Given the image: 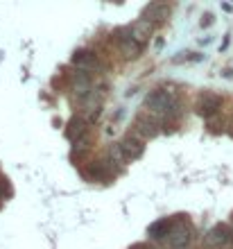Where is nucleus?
<instances>
[{
    "instance_id": "nucleus-1",
    "label": "nucleus",
    "mask_w": 233,
    "mask_h": 249,
    "mask_svg": "<svg viewBox=\"0 0 233 249\" xmlns=\"http://www.w3.org/2000/svg\"><path fill=\"white\" fill-rule=\"evenodd\" d=\"M145 107H147V113L154 116L159 123L165 118H172L179 111V100L172 91H165V89H156L147 95L145 100Z\"/></svg>"
},
{
    "instance_id": "nucleus-2",
    "label": "nucleus",
    "mask_w": 233,
    "mask_h": 249,
    "mask_svg": "<svg viewBox=\"0 0 233 249\" xmlns=\"http://www.w3.org/2000/svg\"><path fill=\"white\" fill-rule=\"evenodd\" d=\"M113 39H116L120 53L125 54V59H136V57H141L143 50H145V46H143L141 41H136L134 36H131L129 27H120V30H116V32H113Z\"/></svg>"
},
{
    "instance_id": "nucleus-3",
    "label": "nucleus",
    "mask_w": 233,
    "mask_h": 249,
    "mask_svg": "<svg viewBox=\"0 0 233 249\" xmlns=\"http://www.w3.org/2000/svg\"><path fill=\"white\" fill-rule=\"evenodd\" d=\"M190 240H193V227L188 224V220H175V224H172V231H170L168 236V247L170 249H186L188 245H190Z\"/></svg>"
},
{
    "instance_id": "nucleus-4",
    "label": "nucleus",
    "mask_w": 233,
    "mask_h": 249,
    "mask_svg": "<svg viewBox=\"0 0 233 249\" xmlns=\"http://www.w3.org/2000/svg\"><path fill=\"white\" fill-rule=\"evenodd\" d=\"M231 240H233V231L229 229L227 224H215L213 229L204 236V245H206V249H224Z\"/></svg>"
},
{
    "instance_id": "nucleus-5",
    "label": "nucleus",
    "mask_w": 233,
    "mask_h": 249,
    "mask_svg": "<svg viewBox=\"0 0 233 249\" xmlns=\"http://www.w3.org/2000/svg\"><path fill=\"white\" fill-rule=\"evenodd\" d=\"M118 147H120V152H123L125 161L129 163V161H136V159L143 157V152H145V145H143V141L136 136V134H127V136L118 143Z\"/></svg>"
},
{
    "instance_id": "nucleus-6",
    "label": "nucleus",
    "mask_w": 233,
    "mask_h": 249,
    "mask_svg": "<svg viewBox=\"0 0 233 249\" xmlns=\"http://www.w3.org/2000/svg\"><path fill=\"white\" fill-rule=\"evenodd\" d=\"M159 127H161V123H159L154 116H149V113L136 116V120H134V131H136L138 136H143V138H154L156 134L161 131Z\"/></svg>"
},
{
    "instance_id": "nucleus-7",
    "label": "nucleus",
    "mask_w": 233,
    "mask_h": 249,
    "mask_svg": "<svg viewBox=\"0 0 233 249\" xmlns=\"http://www.w3.org/2000/svg\"><path fill=\"white\" fill-rule=\"evenodd\" d=\"M170 14V7L165 2H149L145 9H143V20H147L149 25H156V23H163V20L168 18Z\"/></svg>"
},
{
    "instance_id": "nucleus-8",
    "label": "nucleus",
    "mask_w": 233,
    "mask_h": 249,
    "mask_svg": "<svg viewBox=\"0 0 233 249\" xmlns=\"http://www.w3.org/2000/svg\"><path fill=\"white\" fill-rule=\"evenodd\" d=\"M220 107H222V98L217 93H204L199 98V102H197V113L204 116V118H211V116L217 113Z\"/></svg>"
},
{
    "instance_id": "nucleus-9",
    "label": "nucleus",
    "mask_w": 233,
    "mask_h": 249,
    "mask_svg": "<svg viewBox=\"0 0 233 249\" xmlns=\"http://www.w3.org/2000/svg\"><path fill=\"white\" fill-rule=\"evenodd\" d=\"M72 64L77 66V71L89 72V71H100V59L91 50H77L72 54Z\"/></svg>"
},
{
    "instance_id": "nucleus-10",
    "label": "nucleus",
    "mask_w": 233,
    "mask_h": 249,
    "mask_svg": "<svg viewBox=\"0 0 233 249\" xmlns=\"http://www.w3.org/2000/svg\"><path fill=\"white\" fill-rule=\"evenodd\" d=\"M172 224H175V220H172V217L156 220V222H152L147 227V236L152 238V240H168L170 231H172Z\"/></svg>"
},
{
    "instance_id": "nucleus-11",
    "label": "nucleus",
    "mask_w": 233,
    "mask_h": 249,
    "mask_svg": "<svg viewBox=\"0 0 233 249\" xmlns=\"http://www.w3.org/2000/svg\"><path fill=\"white\" fill-rule=\"evenodd\" d=\"M152 30H154V25H149L147 20H136L134 25H129V32H131V36L136 41H141L143 46L149 41V34H152Z\"/></svg>"
},
{
    "instance_id": "nucleus-12",
    "label": "nucleus",
    "mask_w": 233,
    "mask_h": 249,
    "mask_svg": "<svg viewBox=\"0 0 233 249\" xmlns=\"http://www.w3.org/2000/svg\"><path fill=\"white\" fill-rule=\"evenodd\" d=\"M86 131H89V127H86V123L82 118H72L71 124H68V138L75 141V143H82V141H84Z\"/></svg>"
},
{
    "instance_id": "nucleus-13",
    "label": "nucleus",
    "mask_w": 233,
    "mask_h": 249,
    "mask_svg": "<svg viewBox=\"0 0 233 249\" xmlns=\"http://www.w3.org/2000/svg\"><path fill=\"white\" fill-rule=\"evenodd\" d=\"M95 181H102V179H107L109 177V172H107V168H104L102 163H95V165H91V172H89Z\"/></svg>"
},
{
    "instance_id": "nucleus-14",
    "label": "nucleus",
    "mask_w": 233,
    "mask_h": 249,
    "mask_svg": "<svg viewBox=\"0 0 233 249\" xmlns=\"http://www.w3.org/2000/svg\"><path fill=\"white\" fill-rule=\"evenodd\" d=\"M211 23H213V16H211V14H206V16L201 18V27H208Z\"/></svg>"
},
{
    "instance_id": "nucleus-15",
    "label": "nucleus",
    "mask_w": 233,
    "mask_h": 249,
    "mask_svg": "<svg viewBox=\"0 0 233 249\" xmlns=\"http://www.w3.org/2000/svg\"><path fill=\"white\" fill-rule=\"evenodd\" d=\"M131 249H154L152 245H147V243H138V245H134Z\"/></svg>"
}]
</instances>
